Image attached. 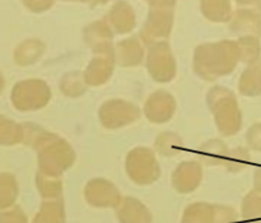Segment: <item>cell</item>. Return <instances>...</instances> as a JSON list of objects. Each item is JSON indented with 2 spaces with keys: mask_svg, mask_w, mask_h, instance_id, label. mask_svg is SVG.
<instances>
[{
  "mask_svg": "<svg viewBox=\"0 0 261 223\" xmlns=\"http://www.w3.org/2000/svg\"><path fill=\"white\" fill-rule=\"evenodd\" d=\"M86 198L94 207H115L120 203V194L111 183L94 179L86 188Z\"/></svg>",
  "mask_w": 261,
  "mask_h": 223,
  "instance_id": "cell-1",
  "label": "cell"
},
{
  "mask_svg": "<svg viewBox=\"0 0 261 223\" xmlns=\"http://www.w3.org/2000/svg\"><path fill=\"white\" fill-rule=\"evenodd\" d=\"M127 172L129 176L140 185H147L153 183L158 178V166L149 156H133L127 161Z\"/></svg>",
  "mask_w": 261,
  "mask_h": 223,
  "instance_id": "cell-2",
  "label": "cell"
},
{
  "mask_svg": "<svg viewBox=\"0 0 261 223\" xmlns=\"http://www.w3.org/2000/svg\"><path fill=\"white\" fill-rule=\"evenodd\" d=\"M117 217L121 223H150L149 211L137 199L126 198L117 204Z\"/></svg>",
  "mask_w": 261,
  "mask_h": 223,
  "instance_id": "cell-3",
  "label": "cell"
},
{
  "mask_svg": "<svg viewBox=\"0 0 261 223\" xmlns=\"http://www.w3.org/2000/svg\"><path fill=\"white\" fill-rule=\"evenodd\" d=\"M201 172L199 166L194 163H185L176 170L173 175V185L181 193H189L199 185Z\"/></svg>",
  "mask_w": 261,
  "mask_h": 223,
  "instance_id": "cell-4",
  "label": "cell"
},
{
  "mask_svg": "<svg viewBox=\"0 0 261 223\" xmlns=\"http://www.w3.org/2000/svg\"><path fill=\"white\" fill-rule=\"evenodd\" d=\"M216 211L213 207L199 203L186 209L182 223H214Z\"/></svg>",
  "mask_w": 261,
  "mask_h": 223,
  "instance_id": "cell-5",
  "label": "cell"
},
{
  "mask_svg": "<svg viewBox=\"0 0 261 223\" xmlns=\"http://www.w3.org/2000/svg\"><path fill=\"white\" fill-rule=\"evenodd\" d=\"M37 223H64V208L60 202L46 204Z\"/></svg>",
  "mask_w": 261,
  "mask_h": 223,
  "instance_id": "cell-6",
  "label": "cell"
}]
</instances>
